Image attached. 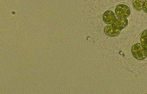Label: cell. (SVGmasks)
Listing matches in <instances>:
<instances>
[{
	"mask_svg": "<svg viewBox=\"0 0 147 94\" xmlns=\"http://www.w3.org/2000/svg\"><path fill=\"white\" fill-rule=\"evenodd\" d=\"M121 31V30L116 28L113 24H109L104 28L105 34L110 37H117L120 34Z\"/></svg>",
	"mask_w": 147,
	"mask_h": 94,
	"instance_id": "3957f363",
	"label": "cell"
},
{
	"mask_svg": "<svg viewBox=\"0 0 147 94\" xmlns=\"http://www.w3.org/2000/svg\"><path fill=\"white\" fill-rule=\"evenodd\" d=\"M141 44L143 47L146 49L147 51V30L143 31L141 34Z\"/></svg>",
	"mask_w": 147,
	"mask_h": 94,
	"instance_id": "52a82bcc",
	"label": "cell"
},
{
	"mask_svg": "<svg viewBox=\"0 0 147 94\" xmlns=\"http://www.w3.org/2000/svg\"><path fill=\"white\" fill-rule=\"evenodd\" d=\"M115 14L119 19H126L131 14V9L125 4H119L115 9Z\"/></svg>",
	"mask_w": 147,
	"mask_h": 94,
	"instance_id": "7a4b0ae2",
	"label": "cell"
},
{
	"mask_svg": "<svg viewBox=\"0 0 147 94\" xmlns=\"http://www.w3.org/2000/svg\"><path fill=\"white\" fill-rule=\"evenodd\" d=\"M144 3V0H133V7L136 11H141Z\"/></svg>",
	"mask_w": 147,
	"mask_h": 94,
	"instance_id": "8992f818",
	"label": "cell"
},
{
	"mask_svg": "<svg viewBox=\"0 0 147 94\" xmlns=\"http://www.w3.org/2000/svg\"><path fill=\"white\" fill-rule=\"evenodd\" d=\"M103 20L106 24H110L113 23L116 19V15L111 11H107L103 15Z\"/></svg>",
	"mask_w": 147,
	"mask_h": 94,
	"instance_id": "277c9868",
	"label": "cell"
},
{
	"mask_svg": "<svg viewBox=\"0 0 147 94\" xmlns=\"http://www.w3.org/2000/svg\"><path fill=\"white\" fill-rule=\"evenodd\" d=\"M131 52L133 56L137 60L142 61L147 57V51L140 43L134 44L131 48Z\"/></svg>",
	"mask_w": 147,
	"mask_h": 94,
	"instance_id": "6da1fadb",
	"label": "cell"
},
{
	"mask_svg": "<svg viewBox=\"0 0 147 94\" xmlns=\"http://www.w3.org/2000/svg\"><path fill=\"white\" fill-rule=\"evenodd\" d=\"M112 24H113L118 29H120V30H122L128 25V20L127 19H119L118 18V19H116L115 21Z\"/></svg>",
	"mask_w": 147,
	"mask_h": 94,
	"instance_id": "5b68a950",
	"label": "cell"
},
{
	"mask_svg": "<svg viewBox=\"0 0 147 94\" xmlns=\"http://www.w3.org/2000/svg\"><path fill=\"white\" fill-rule=\"evenodd\" d=\"M142 9L144 12L147 13V1H145L143 3V6H142Z\"/></svg>",
	"mask_w": 147,
	"mask_h": 94,
	"instance_id": "ba28073f",
	"label": "cell"
},
{
	"mask_svg": "<svg viewBox=\"0 0 147 94\" xmlns=\"http://www.w3.org/2000/svg\"><path fill=\"white\" fill-rule=\"evenodd\" d=\"M145 1H147V0H145Z\"/></svg>",
	"mask_w": 147,
	"mask_h": 94,
	"instance_id": "9c48e42d",
	"label": "cell"
}]
</instances>
